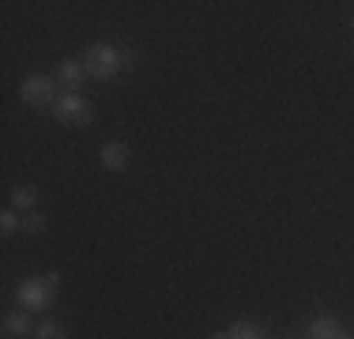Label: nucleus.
Returning a JSON list of instances; mask_svg holds the SVG:
<instances>
[{
  "label": "nucleus",
  "instance_id": "obj_4",
  "mask_svg": "<svg viewBox=\"0 0 354 339\" xmlns=\"http://www.w3.org/2000/svg\"><path fill=\"white\" fill-rule=\"evenodd\" d=\"M57 95H61V87H57V80L46 72H30V75H23V83H19V98H23V106H30V109L53 106Z\"/></svg>",
  "mask_w": 354,
  "mask_h": 339
},
{
  "label": "nucleus",
  "instance_id": "obj_5",
  "mask_svg": "<svg viewBox=\"0 0 354 339\" xmlns=\"http://www.w3.org/2000/svg\"><path fill=\"white\" fill-rule=\"evenodd\" d=\"M98 158H102V170L121 174V170H129V163H132V151H129V143H121V140H106L102 147H98Z\"/></svg>",
  "mask_w": 354,
  "mask_h": 339
},
{
  "label": "nucleus",
  "instance_id": "obj_10",
  "mask_svg": "<svg viewBox=\"0 0 354 339\" xmlns=\"http://www.w3.org/2000/svg\"><path fill=\"white\" fill-rule=\"evenodd\" d=\"M226 336L230 339H264V328L252 324V320H234V324L226 328Z\"/></svg>",
  "mask_w": 354,
  "mask_h": 339
},
{
  "label": "nucleus",
  "instance_id": "obj_6",
  "mask_svg": "<svg viewBox=\"0 0 354 339\" xmlns=\"http://www.w3.org/2000/svg\"><path fill=\"white\" fill-rule=\"evenodd\" d=\"M35 320H30V309H12L4 313V339H35Z\"/></svg>",
  "mask_w": 354,
  "mask_h": 339
},
{
  "label": "nucleus",
  "instance_id": "obj_8",
  "mask_svg": "<svg viewBox=\"0 0 354 339\" xmlns=\"http://www.w3.org/2000/svg\"><path fill=\"white\" fill-rule=\"evenodd\" d=\"M12 208L19 211V215H30V211H38V189L30 181H19L12 189Z\"/></svg>",
  "mask_w": 354,
  "mask_h": 339
},
{
  "label": "nucleus",
  "instance_id": "obj_13",
  "mask_svg": "<svg viewBox=\"0 0 354 339\" xmlns=\"http://www.w3.org/2000/svg\"><path fill=\"white\" fill-rule=\"evenodd\" d=\"M23 234H46V211H30V215H23Z\"/></svg>",
  "mask_w": 354,
  "mask_h": 339
},
{
  "label": "nucleus",
  "instance_id": "obj_2",
  "mask_svg": "<svg viewBox=\"0 0 354 339\" xmlns=\"http://www.w3.org/2000/svg\"><path fill=\"white\" fill-rule=\"evenodd\" d=\"M80 61L87 68V80L109 83L117 72H124V49L109 46V42H95V46H87V53H83Z\"/></svg>",
  "mask_w": 354,
  "mask_h": 339
},
{
  "label": "nucleus",
  "instance_id": "obj_12",
  "mask_svg": "<svg viewBox=\"0 0 354 339\" xmlns=\"http://www.w3.org/2000/svg\"><path fill=\"white\" fill-rule=\"evenodd\" d=\"M35 339H68V328L61 324V320H41V324L35 328Z\"/></svg>",
  "mask_w": 354,
  "mask_h": 339
},
{
  "label": "nucleus",
  "instance_id": "obj_3",
  "mask_svg": "<svg viewBox=\"0 0 354 339\" xmlns=\"http://www.w3.org/2000/svg\"><path fill=\"white\" fill-rule=\"evenodd\" d=\"M49 113H53V121L68 125V129H83V125L95 121V106H91V98H83L80 91H61L57 102L49 106Z\"/></svg>",
  "mask_w": 354,
  "mask_h": 339
},
{
  "label": "nucleus",
  "instance_id": "obj_9",
  "mask_svg": "<svg viewBox=\"0 0 354 339\" xmlns=\"http://www.w3.org/2000/svg\"><path fill=\"white\" fill-rule=\"evenodd\" d=\"M343 332V324L335 317H328V313H320V317L309 320V339H335Z\"/></svg>",
  "mask_w": 354,
  "mask_h": 339
},
{
  "label": "nucleus",
  "instance_id": "obj_1",
  "mask_svg": "<svg viewBox=\"0 0 354 339\" xmlns=\"http://www.w3.org/2000/svg\"><path fill=\"white\" fill-rule=\"evenodd\" d=\"M61 291V271H49V275H27L19 279L15 286V298H19V309H30V313H41L49 309Z\"/></svg>",
  "mask_w": 354,
  "mask_h": 339
},
{
  "label": "nucleus",
  "instance_id": "obj_14",
  "mask_svg": "<svg viewBox=\"0 0 354 339\" xmlns=\"http://www.w3.org/2000/svg\"><path fill=\"white\" fill-rule=\"evenodd\" d=\"M335 339H354V332H347V328H343V332H339V336H335Z\"/></svg>",
  "mask_w": 354,
  "mask_h": 339
},
{
  "label": "nucleus",
  "instance_id": "obj_15",
  "mask_svg": "<svg viewBox=\"0 0 354 339\" xmlns=\"http://www.w3.org/2000/svg\"><path fill=\"white\" fill-rule=\"evenodd\" d=\"M212 339H230V336H226V332H215V336H212Z\"/></svg>",
  "mask_w": 354,
  "mask_h": 339
},
{
  "label": "nucleus",
  "instance_id": "obj_11",
  "mask_svg": "<svg viewBox=\"0 0 354 339\" xmlns=\"http://www.w3.org/2000/svg\"><path fill=\"white\" fill-rule=\"evenodd\" d=\"M19 230H23V215H19L15 208H4V211H0V234H4V237H15Z\"/></svg>",
  "mask_w": 354,
  "mask_h": 339
},
{
  "label": "nucleus",
  "instance_id": "obj_7",
  "mask_svg": "<svg viewBox=\"0 0 354 339\" xmlns=\"http://www.w3.org/2000/svg\"><path fill=\"white\" fill-rule=\"evenodd\" d=\"M53 80L61 91H80L83 80H87V68H83V61H61L53 72Z\"/></svg>",
  "mask_w": 354,
  "mask_h": 339
}]
</instances>
